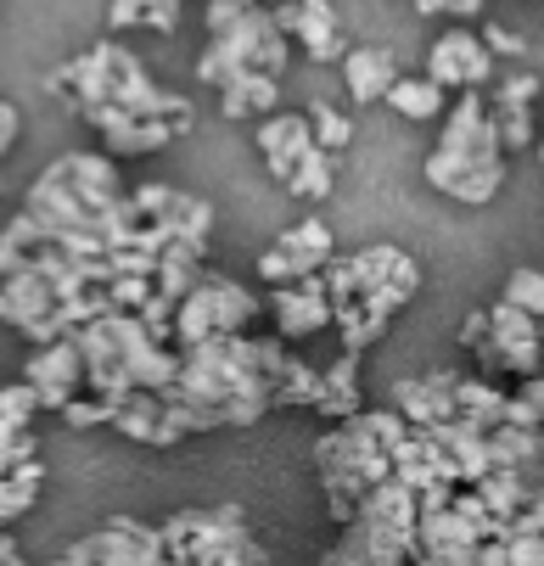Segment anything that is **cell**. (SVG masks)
Wrapping results in <instances>:
<instances>
[{"instance_id": "cell-20", "label": "cell", "mask_w": 544, "mask_h": 566, "mask_svg": "<svg viewBox=\"0 0 544 566\" xmlns=\"http://www.w3.org/2000/svg\"><path fill=\"white\" fill-rule=\"evenodd\" d=\"M281 107V78L270 73H237V78H224L219 85V113L224 118H270Z\"/></svg>"}, {"instance_id": "cell-38", "label": "cell", "mask_w": 544, "mask_h": 566, "mask_svg": "<svg viewBox=\"0 0 544 566\" xmlns=\"http://www.w3.org/2000/svg\"><path fill=\"white\" fill-rule=\"evenodd\" d=\"M326 392H359V354H337L326 370H321Z\"/></svg>"}, {"instance_id": "cell-11", "label": "cell", "mask_w": 544, "mask_h": 566, "mask_svg": "<svg viewBox=\"0 0 544 566\" xmlns=\"http://www.w3.org/2000/svg\"><path fill=\"white\" fill-rule=\"evenodd\" d=\"M85 124L107 140V157H146V151H164L175 135H186L180 124L169 118H129L118 107H80Z\"/></svg>"}, {"instance_id": "cell-9", "label": "cell", "mask_w": 544, "mask_h": 566, "mask_svg": "<svg viewBox=\"0 0 544 566\" xmlns=\"http://www.w3.org/2000/svg\"><path fill=\"white\" fill-rule=\"evenodd\" d=\"M80 555L91 566H164V533L158 527H146L135 516H113L102 533L80 538Z\"/></svg>"}, {"instance_id": "cell-4", "label": "cell", "mask_w": 544, "mask_h": 566, "mask_svg": "<svg viewBox=\"0 0 544 566\" xmlns=\"http://www.w3.org/2000/svg\"><path fill=\"white\" fill-rule=\"evenodd\" d=\"M286 34L275 29V18H270V7H248L230 29H219L213 40H208V51H202V62H197V78L202 85H224V78H237V73H270V78H281V67H286Z\"/></svg>"}, {"instance_id": "cell-47", "label": "cell", "mask_w": 544, "mask_h": 566, "mask_svg": "<svg viewBox=\"0 0 544 566\" xmlns=\"http://www.w3.org/2000/svg\"><path fill=\"white\" fill-rule=\"evenodd\" d=\"M0 566H29V560H23V549H18L7 533H0Z\"/></svg>"}, {"instance_id": "cell-27", "label": "cell", "mask_w": 544, "mask_h": 566, "mask_svg": "<svg viewBox=\"0 0 544 566\" xmlns=\"http://www.w3.org/2000/svg\"><path fill=\"white\" fill-rule=\"evenodd\" d=\"M489 113H505V107H533L538 102V67H516L511 78H500L494 96H483Z\"/></svg>"}, {"instance_id": "cell-8", "label": "cell", "mask_w": 544, "mask_h": 566, "mask_svg": "<svg viewBox=\"0 0 544 566\" xmlns=\"http://www.w3.org/2000/svg\"><path fill=\"white\" fill-rule=\"evenodd\" d=\"M427 78L438 91H489L494 85V56L472 29H449L427 45Z\"/></svg>"}, {"instance_id": "cell-34", "label": "cell", "mask_w": 544, "mask_h": 566, "mask_svg": "<svg viewBox=\"0 0 544 566\" xmlns=\"http://www.w3.org/2000/svg\"><path fill=\"white\" fill-rule=\"evenodd\" d=\"M505 303L511 308H527V314H544V275L538 270H516L505 281Z\"/></svg>"}, {"instance_id": "cell-42", "label": "cell", "mask_w": 544, "mask_h": 566, "mask_svg": "<svg viewBox=\"0 0 544 566\" xmlns=\"http://www.w3.org/2000/svg\"><path fill=\"white\" fill-rule=\"evenodd\" d=\"M489 0H416V12L432 18V12H449V18H478Z\"/></svg>"}, {"instance_id": "cell-29", "label": "cell", "mask_w": 544, "mask_h": 566, "mask_svg": "<svg viewBox=\"0 0 544 566\" xmlns=\"http://www.w3.org/2000/svg\"><path fill=\"white\" fill-rule=\"evenodd\" d=\"M538 403H544V387H538V376H527L522 392H505L500 421H505V427H538Z\"/></svg>"}, {"instance_id": "cell-37", "label": "cell", "mask_w": 544, "mask_h": 566, "mask_svg": "<svg viewBox=\"0 0 544 566\" xmlns=\"http://www.w3.org/2000/svg\"><path fill=\"white\" fill-rule=\"evenodd\" d=\"M146 297H151V275H113V281H107V303H113V308H129V314H135Z\"/></svg>"}, {"instance_id": "cell-31", "label": "cell", "mask_w": 544, "mask_h": 566, "mask_svg": "<svg viewBox=\"0 0 544 566\" xmlns=\"http://www.w3.org/2000/svg\"><path fill=\"white\" fill-rule=\"evenodd\" d=\"M34 410H40V392L29 381L0 387V421H7V427H34Z\"/></svg>"}, {"instance_id": "cell-30", "label": "cell", "mask_w": 544, "mask_h": 566, "mask_svg": "<svg viewBox=\"0 0 544 566\" xmlns=\"http://www.w3.org/2000/svg\"><path fill=\"white\" fill-rule=\"evenodd\" d=\"M34 454H40L34 427H7V421H0V476L18 471V465H23V460H34Z\"/></svg>"}, {"instance_id": "cell-19", "label": "cell", "mask_w": 544, "mask_h": 566, "mask_svg": "<svg viewBox=\"0 0 544 566\" xmlns=\"http://www.w3.org/2000/svg\"><path fill=\"white\" fill-rule=\"evenodd\" d=\"M107 427H118L124 438H140V443H158V449L180 443V432L164 421V398H158V392H146V387H129V398L113 410Z\"/></svg>"}, {"instance_id": "cell-15", "label": "cell", "mask_w": 544, "mask_h": 566, "mask_svg": "<svg viewBox=\"0 0 544 566\" xmlns=\"http://www.w3.org/2000/svg\"><path fill=\"white\" fill-rule=\"evenodd\" d=\"M286 34H297V45L315 62H343V51H348V34H343V18L332 0H292Z\"/></svg>"}, {"instance_id": "cell-1", "label": "cell", "mask_w": 544, "mask_h": 566, "mask_svg": "<svg viewBox=\"0 0 544 566\" xmlns=\"http://www.w3.org/2000/svg\"><path fill=\"white\" fill-rule=\"evenodd\" d=\"M45 91H73L80 107H118L129 118H169V124L191 129V102L164 91V85H151L140 56L124 51L118 40H102V45L80 51L67 67H56L45 78Z\"/></svg>"}, {"instance_id": "cell-48", "label": "cell", "mask_w": 544, "mask_h": 566, "mask_svg": "<svg viewBox=\"0 0 544 566\" xmlns=\"http://www.w3.org/2000/svg\"><path fill=\"white\" fill-rule=\"evenodd\" d=\"M51 566H62V560H51Z\"/></svg>"}, {"instance_id": "cell-45", "label": "cell", "mask_w": 544, "mask_h": 566, "mask_svg": "<svg viewBox=\"0 0 544 566\" xmlns=\"http://www.w3.org/2000/svg\"><path fill=\"white\" fill-rule=\"evenodd\" d=\"M18 129H23V118H18V107L0 96V157L12 151V140H18Z\"/></svg>"}, {"instance_id": "cell-33", "label": "cell", "mask_w": 544, "mask_h": 566, "mask_svg": "<svg viewBox=\"0 0 544 566\" xmlns=\"http://www.w3.org/2000/svg\"><path fill=\"white\" fill-rule=\"evenodd\" d=\"M494 129H500V146H505V151L533 146V107H505V113H494Z\"/></svg>"}, {"instance_id": "cell-12", "label": "cell", "mask_w": 544, "mask_h": 566, "mask_svg": "<svg viewBox=\"0 0 544 566\" xmlns=\"http://www.w3.org/2000/svg\"><path fill=\"white\" fill-rule=\"evenodd\" d=\"M23 381L40 392V410H62V403L85 387V365H80V348L73 337H56V343H40L23 365Z\"/></svg>"}, {"instance_id": "cell-5", "label": "cell", "mask_w": 544, "mask_h": 566, "mask_svg": "<svg viewBox=\"0 0 544 566\" xmlns=\"http://www.w3.org/2000/svg\"><path fill=\"white\" fill-rule=\"evenodd\" d=\"M259 297L242 286V281H230L224 270H197V286L175 303V348H191V343H202V337H213V332H248L253 319H259Z\"/></svg>"}, {"instance_id": "cell-41", "label": "cell", "mask_w": 544, "mask_h": 566, "mask_svg": "<svg viewBox=\"0 0 544 566\" xmlns=\"http://www.w3.org/2000/svg\"><path fill=\"white\" fill-rule=\"evenodd\" d=\"M248 7H259V0H208V34H219V29H230Z\"/></svg>"}, {"instance_id": "cell-40", "label": "cell", "mask_w": 544, "mask_h": 566, "mask_svg": "<svg viewBox=\"0 0 544 566\" xmlns=\"http://www.w3.org/2000/svg\"><path fill=\"white\" fill-rule=\"evenodd\" d=\"M505 566H544L538 533H511V538H505Z\"/></svg>"}, {"instance_id": "cell-17", "label": "cell", "mask_w": 544, "mask_h": 566, "mask_svg": "<svg viewBox=\"0 0 544 566\" xmlns=\"http://www.w3.org/2000/svg\"><path fill=\"white\" fill-rule=\"evenodd\" d=\"M51 308H56V297H51L45 275L29 259L12 275H0V319H7V326H29V319H40Z\"/></svg>"}, {"instance_id": "cell-26", "label": "cell", "mask_w": 544, "mask_h": 566, "mask_svg": "<svg viewBox=\"0 0 544 566\" xmlns=\"http://www.w3.org/2000/svg\"><path fill=\"white\" fill-rule=\"evenodd\" d=\"M308 140H315L321 151H332V157H337V151L354 140V124H348L332 102H315V107H308Z\"/></svg>"}, {"instance_id": "cell-18", "label": "cell", "mask_w": 544, "mask_h": 566, "mask_svg": "<svg viewBox=\"0 0 544 566\" xmlns=\"http://www.w3.org/2000/svg\"><path fill=\"white\" fill-rule=\"evenodd\" d=\"M343 78H348L354 102H381L387 85L399 78V56L387 45H348L343 51Z\"/></svg>"}, {"instance_id": "cell-2", "label": "cell", "mask_w": 544, "mask_h": 566, "mask_svg": "<svg viewBox=\"0 0 544 566\" xmlns=\"http://www.w3.org/2000/svg\"><path fill=\"white\" fill-rule=\"evenodd\" d=\"M427 186H438L454 202H489L505 186V146L483 91H454L443 140L427 157Z\"/></svg>"}, {"instance_id": "cell-22", "label": "cell", "mask_w": 544, "mask_h": 566, "mask_svg": "<svg viewBox=\"0 0 544 566\" xmlns=\"http://www.w3.org/2000/svg\"><path fill=\"white\" fill-rule=\"evenodd\" d=\"M449 398H454V416H460L465 427H478V432L500 427L505 392H500V387H489L483 376H460V370H454V387H449Z\"/></svg>"}, {"instance_id": "cell-14", "label": "cell", "mask_w": 544, "mask_h": 566, "mask_svg": "<svg viewBox=\"0 0 544 566\" xmlns=\"http://www.w3.org/2000/svg\"><path fill=\"white\" fill-rule=\"evenodd\" d=\"M454 370H427V376H410V381H394V410L405 416V427H438L454 416Z\"/></svg>"}, {"instance_id": "cell-35", "label": "cell", "mask_w": 544, "mask_h": 566, "mask_svg": "<svg viewBox=\"0 0 544 566\" xmlns=\"http://www.w3.org/2000/svg\"><path fill=\"white\" fill-rule=\"evenodd\" d=\"M478 40H483V45H489V56H516V62H522V67H527V62H533V67H538V51H533V45H527V40H522V34H511V29H500V23H489V29H483V34H478Z\"/></svg>"}, {"instance_id": "cell-3", "label": "cell", "mask_w": 544, "mask_h": 566, "mask_svg": "<svg viewBox=\"0 0 544 566\" xmlns=\"http://www.w3.org/2000/svg\"><path fill=\"white\" fill-rule=\"evenodd\" d=\"M315 471H321V482H326L332 516H337V527H343V522L354 516L359 494L376 489V482L387 476V449L370 438L365 416H348V421H337V427L315 443Z\"/></svg>"}, {"instance_id": "cell-7", "label": "cell", "mask_w": 544, "mask_h": 566, "mask_svg": "<svg viewBox=\"0 0 544 566\" xmlns=\"http://www.w3.org/2000/svg\"><path fill=\"white\" fill-rule=\"evenodd\" d=\"M332 259H337V253H332V224H326V219H303V224L281 230L275 248L259 253V275H264V286H292V281L315 275V270L332 264Z\"/></svg>"}, {"instance_id": "cell-43", "label": "cell", "mask_w": 544, "mask_h": 566, "mask_svg": "<svg viewBox=\"0 0 544 566\" xmlns=\"http://www.w3.org/2000/svg\"><path fill=\"white\" fill-rule=\"evenodd\" d=\"M18 332H23L34 348H40V343H56V337H67V326H62V314H56V308H51V314H40V319H29V326H18Z\"/></svg>"}, {"instance_id": "cell-44", "label": "cell", "mask_w": 544, "mask_h": 566, "mask_svg": "<svg viewBox=\"0 0 544 566\" xmlns=\"http://www.w3.org/2000/svg\"><path fill=\"white\" fill-rule=\"evenodd\" d=\"M107 29H113V34L140 29V0H113V7H107Z\"/></svg>"}, {"instance_id": "cell-39", "label": "cell", "mask_w": 544, "mask_h": 566, "mask_svg": "<svg viewBox=\"0 0 544 566\" xmlns=\"http://www.w3.org/2000/svg\"><path fill=\"white\" fill-rule=\"evenodd\" d=\"M140 29L175 34L180 29V0H140Z\"/></svg>"}, {"instance_id": "cell-16", "label": "cell", "mask_w": 544, "mask_h": 566, "mask_svg": "<svg viewBox=\"0 0 544 566\" xmlns=\"http://www.w3.org/2000/svg\"><path fill=\"white\" fill-rule=\"evenodd\" d=\"M315 146L308 140V118L303 113H270L264 124H259V151H264V169L275 175V180H286L292 175V164Z\"/></svg>"}, {"instance_id": "cell-10", "label": "cell", "mask_w": 544, "mask_h": 566, "mask_svg": "<svg viewBox=\"0 0 544 566\" xmlns=\"http://www.w3.org/2000/svg\"><path fill=\"white\" fill-rule=\"evenodd\" d=\"M270 319H275V337L281 343H308L315 332H326L332 326V303H326L321 270L292 281V286H270Z\"/></svg>"}, {"instance_id": "cell-36", "label": "cell", "mask_w": 544, "mask_h": 566, "mask_svg": "<svg viewBox=\"0 0 544 566\" xmlns=\"http://www.w3.org/2000/svg\"><path fill=\"white\" fill-rule=\"evenodd\" d=\"M359 416H365L370 438H376V443H381L387 454H394V449H399V443L410 438V427H405V416H399V410H359Z\"/></svg>"}, {"instance_id": "cell-32", "label": "cell", "mask_w": 544, "mask_h": 566, "mask_svg": "<svg viewBox=\"0 0 544 566\" xmlns=\"http://www.w3.org/2000/svg\"><path fill=\"white\" fill-rule=\"evenodd\" d=\"M62 421H67V427H107V421H113V403L96 398V392H73V398L62 403Z\"/></svg>"}, {"instance_id": "cell-21", "label": "cell", "mask_w": 544, "mask_h": 566, "mask_svg": "<svg viewBox=\"0 0 544 566\" xmlns=\"http://www.w3.org/2000/svg\"><path fill=\"white\" fill-rule=\"evenodd\" d=\"M472 494L483 500V511L489 516H511V511H522V505H533L538 500V471H511V465H494V471H483L478 482H472Z\"/></svg>"}, {"instance_id": "cell-24", "label": "cell", "mask_w": 544, "mask_h": 566, "mask_svg": "<svg viewBox=\"0 0 544 566\" xmlns=\"http://www.w3.org/2000/svg\"><path fill=\"white\" fill-rule=\"evenodd\" d=\"M489 460L511 471H538V427H489Z\"/></svg>"}, {"instance_id": "cell-23", "label": "cell", "mask_w": 544, "mask_h": 566, "mask_svg": "<svg viewBox=\"0 0 544 566\" xmlns=\"http://www.w3.org/2000/svg\"><path fill=\"white\" fill-rule=\"evenodd\" d=\"M332 180H337V164H332V151H321V146H308L297 164H292V175L281 180L292 197H303V202H326L332 197Z\"/></svg>"}, {"instance_id": "cell-25", "label": "cell", "mask_w": 544, "mask_h": 566, "mask_svg": "<svg viewBox=\"0 0 544 566\" xmlns=\"http://www.w3.org/2000/svg\"><path fill=\"white\" fill-rule=\"evenodd\" d=\"M394 113H405V118H416V124H427V118H438L443 113V91L432 85V78L421 73V78H394V85H387V96H381Z\"/></svg>"}, {"instance_id": "cell-46", "label": "cell", "mask_w": 544, "mask_h": 566, "mask_svg": "<svg viewBox=\"0 0 544 566\" xmlns=\"http://www.w3.org/2000/svg\"><path fill=\"white\" fill-rule=\"evenodd\" d=\"M472 566H505V538H489V544H478Z\"/></svg>"}, {"instance_id": "cell-28", "label": "cell", "mask_w": 544, "mask_h": 566, "mask_svg": "<svg viewBox=\"0 0 544 566\" xmlns=\"http://www.w3.org/2000/svg\"><path fill=\"white\" fill-rule=\"evenodd\" d=\"M135 319H140V332H146L151 343L175 348V303H169V297H158V292H151V297L135 308Z\"/></svg>"}, {"instance_id": "cell-13", "label": "cell", "mask_w": 544, "mask_h": 566, "mask_svg": "<svg viewBox=\"0 0 544 566\" xmlns=\"http://www.w3.org/2000/svg\"><path fill=\"white\" fill-rule=\"evenodd\" d=\"M56 164H62L67 191L91 208V219H96V224H102V213L129 191V186H124V175H118V157H107V151H67V157H56Z\"/></svg>"}, {"instance_id": "cell-6", "label": "cell", "mask_w": 544, "mask_h": 566, "mask_svg": "<svg viewBox=\"0 0 544 566\" xmlns=\"http://www.w3.org/2000/svg\"><path fill=\"white\" fill-rule=\"evenodd\" d=\"M102 326H107V337H113V348H118V365H124L129 387L164 392V387L175 381V370H180V348L151 343L129 308H107V314H102Z\"/></svg>"}]
</instances>
